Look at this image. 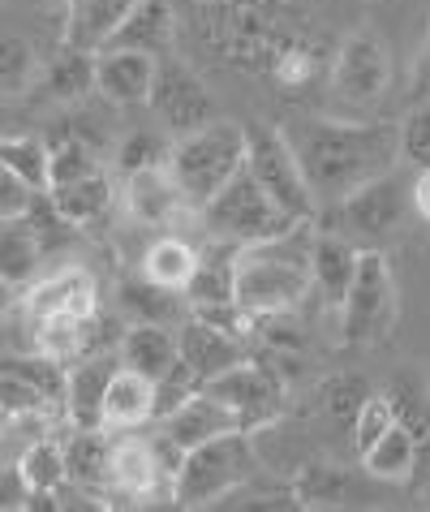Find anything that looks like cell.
<instances>
[{
    "instance_id": "5",
    "label": "cell",
    "mask_w": 430,
    "mask_h": 512,
    "mask_svg": "<svg viewBox=\"0 0 430 512\" xmlns=\"http://www.w3.org/2000/svg\"><path fill=\"white\" fill-rule=\"evenodd\" d=\"M254 435L250 431H228L220 439H207L185 452V461L177 469V491L172 504L177 508H211L224 504L228 495L246 491V482L254 478Z\"/></svg>"
},
{
    "instance_id": "24",
    "label": "cell",
    "mask_w": 430,
    "mask_h": 512,
    "mask_svg": "<svg viewBox=\"0 0 430 512\" xmlns=\"http://www.w3.org/2000/svg\"><path fill=\"white\" fill-rule=\"evenodd\" d=\"M117 306L129 323H168V327H181V319L190 315V302L185 293L177 289H164L155 284L151 276H125L117 284Z\"/></svg>"
},
{
    "instance_id": "26",
    "label": "cell",
    "mask_w": 430,
    "mask_h": 512,
    "mask_svg": "<svg viewBox=\"0 0 430 512\" xmlns=\"http://www.w3.org/2000/svg\"><path fill=\"white\" fill-rule=\"evenodd\" d=\"M172 44H177V18H172L168 0H138L117 39H112V48H138L151 56H168Z\"/></svg>"
},
{
    "instance_id": "3",
    "label": "cell",
    "mask_w": 430,
    "mask_h": 512,
    "mask_svg": "<svg viewBox=\"0 0 430 512\" xmlns=\"http://www.w3.org/2000/svg\"><path fill=\"white\" fill-rule=\"evenodd\" d=\"M246 160H250V130H241L237 121H211L203 130L181 134L172 142L168 168L181 181V190L190 194V203L203 211L237 173H246Z\"/></svg>"
},
{
    "instance_id": "11",
    "label": "cell",
    "mask_w": 430,
    "mask_h": 512,
    "mask_svg": "<svg viewBox=\"0 0 430 512\" xmlns=\"http://www.w3.org/2000/svg\"><path fill=\"white\" fill-rule=\"evenodd\" d=\"M151 108L164 121V130L172 134H194L203 125L220 121L215 117V95L207 91V82L194 74L185 61L160 56V74H155V91H151Z\"/></svg>"
},
{
    "instance_id": "17",
    "label": "cell",
    "mask_w": 430,
    "mask_h": 512,
    "mask_svg": "<svg viewBox=\"0 0 430 512\" xmlns=\"http://www.w3.org/2000/svg\"><path fill=\"white\" fill-rule=\"evenodd\" d=\"M160 431L177 444L181 452H190L198 444H207V439H220L228 431H241V418L228 409L220 396H215L211 388H198L190 401H185L177 414H168L160 422Z\"/></svg>"
},
{
    "instance_id": "12",
    "label": "cell",
    "mask_w": 430,
    "mask_h": 512,
    "mask_svg": "<svg viewBox=\"0 0 430 512\" xmlns=\"http://www.w3.org/2000/svg\"><path fill=\"white\" fill-rule=\"evenodd\" d=\"M121 198H125V211L129 220L142 224V229H155V233H172L185 216H194V203L190 194L181 190V181L172 177V168H142V173H129L125 186H121Z\"/></svg>"
},
{
    "instance_id": "16",
    "label": "cell",
    "mask_w": 430,
    "mask_h": 512,
    "mask_svg": "<svg viewBox=\"0 0 430 512\" xmlns=\"http://www.w3.org/2000/svg\"><path fill=\"white\" fill-rule=\"evenodd\" d=\"M121 371V353L108 358L104 349L86 353L69 366V392H65V422L69 426H104V396L112 375Z\"/></svg>"
},
{
    "instance_id": "10",
    "label": "cell",
    "mask_w": 430,
    "mask_h": 512,
    "mask_svg": "<svg viewBox=\"0 0 430 512\" xmlns=\"http://www.w3.org/2000/svg\"><path fill=\"white\" fill-rule=\"evenodd\" d=\"M207 388L233 409L241 418V431H250V435H258L263 426H271L284 414V379L267 362L246 358L233 371H224L220 379H211Z\"/></svg>"
},
{
    "instance_id": "6",
    "label": "cell",
    "mask_w": 430,
    "mask_h": 512,
    "mask_svg": "<svg viewBox=\"0 0 430 512\" xmlns=\"http://www.w3.org/2000/svg\"><path fill=\"white\" fill-rule=\"evenodd\" d=\"M340 336L349 345H379L396 332L400 319V289H396V272L392 259L379 246L362 250V267L353 276L349 297L340 302Z\"/></svg>"
},
{
    "instance_id": "35",
    "label": "cell",
    "mask_w": 430,
    "mask_h": 512,
    "mask_svg": "<svg viewBox=\"0 0 430 512\" xmlns=\"http://www.w3.org/2000/svg\"><path fill=\"white\" fill-rule=\"evenodd\" d=\"M48 147H52V186H65V181L91 177V173L104 168L99 164V155H95V147L74 130H61L56 138H48Z\"/></svg>"
},
{
    "instance_id": "7",
    "label": "cell",
    "mask_w": 430,
    "mask_h": 512,
    "mask_svg": "<svg viewBox=\"0 0 430 512\" xmlns=\"http://www.w3.org/2000/svg\"><path fill=\"white\" fill-rule=\"evenodd\" d=\"M246 168L293 220L310 224L319 216V194H314L306 168H301L297 142L289 134L271 130V125H250V160Z\"/></svg>"
},
{
    "instance_id": "46",
    "label": "cell",
    "mask_w": 430,
    "mask_h": 512,
    "mask_svg": "<svg viewBox=\"0 0 430 512\" xmlns=\"http://www.w3.org/2000/svg\"><path fill=\"white\" fill-rule=\"evenodd\" d=\"M211 5H224V0H211Z\"/></svg>"
},
{
    "instance_id": "33",
    "label": "cell",
    "mask_w": 430,
    "mask_h": 512,
    "mask_svg": "<svg viewBox=\"0 0 430 512\" xmlns=\"http://www.w3.org/2000/svg\"><path fill=\"white\" fill-rule=\"evenodd\" d=\"M0 168L18 173L31 190L48 194L52 190V147H48V138L9 134L5 142H0Z\"/></svg>"
},
{
    "instance_id": "13",
    "label": "cell",
    "mask_w": 430,
    "mask_h": 512,
    "mask_svg": "<svg viewBox=\"0 0 430 512\" xmlns=\"http://www.w3.org/2000/svg\"><path fill=\"white\" fill-rule=\"evenodd\" d=\"M18 306L31 319H52V315L99 319V280L78 263L56 267V272L39 276L35 284H26L18 293Z\"/></svg>"
},
{
    "instance_id": "28",
    "label": "cell",
    "mask_w": 430,
    "mask_h": 512,
    "mask_svg": "<svg viewBox=\"0 0 430 512\" xmlns=\"http://www.w3.org/2000/svg\"><path fill=\"white\" fill-rule=\"evenodd\" d=\"M52 203L56 211L69 220V224H95V220H104L108 211H112V198H117V186H112V177H108V168H99V173L91 177H78V181H65V186H52Z\"/></svg>"
},
{
    "instance_id": "15",
    "label": "cell",
    "mask_w": 430,
    "mask_h": 512,
    "mask_svg": "<svg viewBox=\"0 0 430 512\" xmlns=\"http://www.w3.org/2000/svg\"><path fill=\"white\" fill-rule=\"evenodd\" d=\"M155 74H160V56L138 48H104L95 61V87L117 108L151 104Z\"/></svg>"
},
{
    "instance_id": "8",
    "label": "cell",
    "mask_w": 430,
    "mask_h": 512,
    "mask_svg": "<svg viewBox=\"0 0 430 512\" xmlns=\"http://www.w3.org/2000/svg\"><path fill=\"white\" fill-rule=\"evenodd\" d=\"M413 207V190L396 173H387L370 186L344 194L340 203H327V224L323 229L353 237L357 246H379L405 224V211Z\"/></svg>"
},
{
    "instance_id": "4",
    "label": "cell",
    "mask_w": 430,
    "mask_h": 512,
    "mask_svg": "<svg viewBox=\"0 0 430 512\" xmlns=\"http://www.w3.org/2000/svg\"><path fill=\"white\" fill-rule=\"evenodd\" d=\"M207 237L233 241V246H267V241L289 237L293 229H301V220H293L276 198H271L263 186L254 181V173H237L228 186L211 198V203L198 211Z\"/></svg>"
},
{
    "instance_id": "27",
    "label": "cell",
    "mask_w": 430,
    "mask_h": 512,
    "mask_svg": "<svg viewBox=\"0 0 430 512\" xmlns=\"http://www.w3.org/2000/svg\"><path fill=\"white\" fill-rule=\"evenodd\" d=\"M43 259H48V250H43L31 220H0V272H5L9 289L22 293L26 284H35Z\"/></svg>"
},
{
    "instance_id": "47",
    "label": "cell",
    "mask_w": 430,
    "mask_h": 512,
    "mask_svg": "<svg viewBox=\"0 0 430 512\" xmlns=\"http://www.w3.org/2000/svg\"><path fill=\"white\" fill-rule=\"evenodd\" d=\"M69 5H74V0H69Z\"/></svg>"
},
{
    "instance_id": "18",
    "label": "cell",
    "mask_w": 430,
    "mask_h": 512,
    "mask_svg": "<svg viewBox=\"0 0 430 512\" xmlns=\"http://www.w3.org/2000/svg\"><path fill=\"white\" fill-rule=\"evenodd\" d=\"M362 250H366V246H357L353 237L332 233V229H323L319 237L310 241L314 289H319V297H323V302L332 306V310H340V302L349 297L353 276H357V267H362Z\"/></svg>"
},
{
    "instance_id": "38",
    "label": "cell",
    "mask_w": 430,
    "mask_h": 512,
    "mask_svg": "<svg viewBox=\"0 0 430 512\" xmlns=\"http://www.w3.org/2000/svg\"><path fill=\"white\" fill-rule=\"evenodd\" d=\"M168 155H172V142H164L155 130H134L117 147V168L121 177H129V173H142V168H164Z\"/></svg>"
},
{
    "instance_id": "1",
    "label": "cell",
    "mask_w": 430,
    "mask_h": 512,
    "mask_svg": "<svg viewBox=\"0 0 430 512\" xmlns=\"http://www.w3.org/2000/svg\"><path fill=\"white\" fill-rule=\"evenodd\" d=\"M297 155L314 194L323 203H340L344 194L396 173L400 121H310L297 138Z\"/></svg>"
},
{
    "instance_id": "37",
    "label": "cell",
    "mask_w": 430,
    "mask_h": 512,
    "mask_svg": "<svg viewBox=\"0 0 430 512\" xmlns=\"http://www.w3.org/2000/svg\"><path fill=\"white\" fill-rule=\"evenodd\" d=\"M39 82V56L26 39L9 35L5 48H0V87H5V99L26 95Z\"/></svg>"
},
{
    "instance_id": "30",
    "label": "cell",
    "mask_w": 430,
    "mask_h": 512,
    "mask_svg": "<svg viewBox=\"0 0 430 512\" xmlns=\"http://www.w3.org/2000/svg\"><path fill=\"white\" fill-rule=\"evenodd\" d=\"M418 461H422L418 439H413L400 422L379 439L375 448L362 452V465L370 469V478H383V482H409L413 474H418Z\"/></svg>"
},
{
    "instance_id": "45",
    "label": "cell",
    "mask_w": 430,
    "mask_h": 512,
    "mask_svg": "<svg viewBox=\"0 0 430 512\" xmlns=\"http://www.w3.org/2000/svg\"><path fill=\"white\" fill-rule=\"evenodd\" d=\"M422 82L430 87V44H426V56H422Z\"/></svg>"
},
{
    "instance_id": "19",
    "label": "cell",
    "mask_w": 430,
    "mask_h": 512,
    "mask_svg": "<svg viewBox=\"0 0 430 512\" xmlns=\"http://www.w3.org/2000/svg\"><path fill=\"white\" fill-rule=\"evenodd\" d=\"M237 263H241V246L207 237V246L198 250V272L190 280V289H185L190 310L233 306L237 302Z\"/></svg>"
},
{
    "instance_id": "40",
    "label": "cell",
    "mask_w": 430,
    "mask_h": 512,
    "mask_svg": "<svg viewBox=\"0 0 430 512\" xmlns=\"http://www.w3.org/2000/svg\"><path fill=\"white\" fill-rule=\"evenodd\" d=\"M271 78L280 82V91H306L314 74H319V65H314V52L310 48H301V44H289V48H280L276 56H271Z\"/></svg>"
},
{
    "instance_id": "44",
    "label": "cell",
    "mask_w": 430,
    "mask_h": 512,
    "mask_svg": "<svg viewBox=\"0 0 430 512\" xmlns=\"http://www.w3.org/2000/svg\"><path fill=\"white\" fill-rule=\"evenodd\" d=\"M413 211L430 224V168H422L418 181H413Z\"/></svg>"
},
{
    "instance_id": "39",
    "label": "cell",
    "mask_w": 430,
    "mask_h": 512,
    "mask_svg": "<svg viewBox=\"0 0 430 512\" xmlns=\"http://www.w3.org/2000/svg\"><path fill=\"white\" fill-rule=\"evenodd\" d=\"M396 426V409L392 401H387V392H370V401L357 409V418H353V448H357V457H362L366 448H375L379 439L387 435Z\"/></svg>"
},
{
    "instance_id": "41",
    "label": "cell",
    "mask_w": 430,
    "mask_h": 512,
    "mask_svg": "<svg viewBox=\"0 0 430 512\" xmlns=\"http://www.w3.org/2000/svg\"><path fill=\"white\" fill-rule=\"evenodd\" d=\"M400 155H405V164H413L418 173L430 168V99H422L418 108H409V117L400 121Z\"/></svg>"
},
{
    "instance_id": "21",
    "label": "cell",
    "mask_w": 430,
    "mask_h": 512,
    "mask_svg": "<svg viewBox=\"0 0 430 512\" xmlns=\"http://www.w3.org/2000/svg\"><path fill=\"white\" fill-rule=\"evenodd\" d=\"M65 461H69V487L104 500L112 469V431H104V426H69Z\"/></svg>"
},
{
    "instance_id": "36",
    "label": "cell",
    "mask_w": 430,
    "mask_h": 512,
    "mask_svg": "<svg viewBox=\"0 0 430 512\" xmlns=\"http://www.w3.org/2000/svg\"><path fill=\"white\" fill-rule=\"evenodd\" d=\"M314 401H319L323 414H332L340 422H353L357 409L370 401V383L357 371H336V375H327L319 383V396H314Z\"/></svg>"
},
{
    "instance_id": "31",
    "label": "cell",
    "mask_w": 430,
    "mask_h": 512,
    "mask_svg": "<svg viewBox=\"0 0 430 512\" xmlns=\"http://www.w3.org/2000/svg\"><path fill=\"white\" fill-rule=\"evenodd\" d=\"M383 392H387V401H392V409H396V422L418 439L422 452H430V388H426V379L400 371V375L387 379Z\"/></svg>"
},
{
    "instance_id": "32",
    "label": "cell",
    "mask_w": 430,
    "mask_h": 512,
    "mask_svg": "<svg viewBox=\"0 0 430 512\" xmlns=\"http://www.w3.org/2000/svg\"><path fill=\"white\" fill-rule=\"evenodd\" d=\"M95 52H82V48H61L52 56V65L43 69V87H48L56 99H65V104H78V99H86L95 87Z\"/></svg>"
},
{
    "instance_id": "25",
    "label": "cell",
    "mask_w": 430,
    "mask_h": 512,
    "mask_svg": "<svg viewBox=\"0 0 430 512\" xmlns=\"http://www.w3.org/2000/svg\"><path fill=\"white\" fill-rule=\"evenodd\" d=\"M289 487L297 495V504L306 512H323V508H344L353 495V474L327 457H314L306 465H297V474L289 478Z\"/></svg>"
},
{
    "instance_id": "20",
    "label": "cell",
    "mask_w": 430,
    "mask_h": 512,
    "mask_svg": "<svg viewBox=\"0 0 430 512\" xmlns=\"http://www.w3.org/2000/svg\"><path fill=\"white\" fill-rule=\"evenodd\" d=\"M160 418V388H155L151 375L134 371V366H121L108 383L104 396V431H138Z\"/></svg>"
},
{
    "instance_id": "42",
    "label": "cell",
    "mask_w": 430,
    "mask_h": 512,
    "mask_svg": "<svg viewBox=\"0 0 430 512\" xmlns=\"http://www.w3.org/2000/svg\"><path fill=\"white\" fill-rule=\"evenodd\" d=\"M39 190H31L18 173H9V168H0V220H22L31 216Z\"/></svg>"
},
{
    "instance_id": "22",
    "label": "cell",
    "mask_w": 430,
    "mask_h": 512,
    "mask_svg": "<svg viewBox=\"0 0 430 512\" xmlns=\"http://www.w3.org/2000/svg\"><path fill=\"white\" fill-rule=\"evenodd\" d=\"M134 5L138 0H74L65 18V44L99 56L104 48H112Z\"/></svg>"
},
{
    "instance_id": "29",
    "label": "cell",
    "mask_w": 430,
    "mask_h": 512,
    "mask_svg": "<svg viewBox=\"0 0 430 512\" xmlns=\"http://www.w3.org/2000/svg\"><path fill=\"white\" fill-rule=\"evenodd\" d=\"M142 276H151L155 284H164V289H177L185 293L190 289V280L198 272V246H190L185 237L177 233H160L147 246V254H142Z\"/></svg>"
},
{
    "instance_id": "2",
    "label": "cell",
    "mask_w": 430,
    "mask_h": 512,
    "mask_svg": "<svg viewBox=\"0 0 430 512\" xmlns=\"http://www.w3.org/2000/svg\"><path fill=\"white\" fill-rule=\"evenodd\" d=\"M310 241L306 224L289 237L267 241V246H246L237 263V306L246 315H280V310H297L314 289L310 272Z\"/></svg>"
},
{
    "instance_id": "23",
    "label": "cell",
    "mask_w": 430,
    "mask_h": 512,
    "mask_svg": "<svg viewBox=\"0 0 430 512\" xmlns=\"http://www.w3.org/2000/svg\"><path fill=\"white\" fill-rule=\"evenodd\" d=\"M117 353H121V366H134V371L151 379H164L181 362L177 332L168 323H129L117 340Z\"/></svg>"
},
{
    "instance_id": "14",
    "label": "cell",
    "mask_w": 430,
    "mask_h": 512,
    "mask_svg": "<svg viewBox=\"0 0 430 512\" xmlns=\"http://www.w3.org/2000/svg\"><path fill=\"white\" fill-rule=\"evenodd\" d=\"M177 345H181V362L198 375L203 388L211 379H220L224 371H233V366H241L250 358L246 336H237L233 327H224V323H211L203 315H194V310L177 327Z\"/></svg>"
},
{
    "instance_id": "9",
    "label": "cell",
    "mask_w": 430,
    "mask_h": 512,
    "mask_svg": "<svg viewBox=\"0 0 430 512\" xmlns=\"http://www.w3.org/2000/svg\"><path fill=\"white\" fill-rule=\"evenodd\" d=\"M392 87V52L379 35L357 31L340 44L332 61V91L349 108H375Z\"/></svg>"
},
{
    "instance_id": "34",
    "label": "cell",
    "mask_w": 430,
    "mask_h": 512,
    "mask_svg": "<svg viewBox=\"0 0 430 512\" xmlns=\"http://www.w3.org/2000/svg\"><path fill=\"white\" fill-rule=\"evenodd\" d=\"M13 461L22 465V474L31 478V487L39 495H61L69 487V461H65V444H61V439H52V435L31 439V444H26Z\"/></svg>"
},
{
    "instance_id": "43",
    "label": "cell",
    "mask_w": 430,
    "mask_h": 512,
    "mask_svg": "<svg viewBox=\"0 0 430 512\" xmlns=\"http://www.w3.org/2000/svg\"><path fill=\"white\" fill-rule=\"evenodd\" d=\"M0 495H5V504L9 512H22V508H31V500H35V487H31V478L22 474V465L18 461H9L5 465V487H0Z\"/></svg>"
}]
</instances>
